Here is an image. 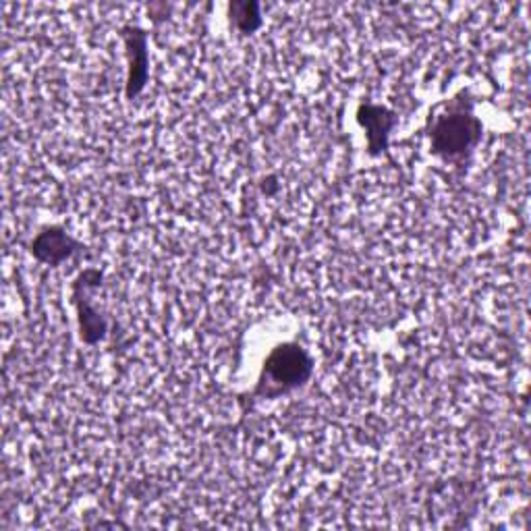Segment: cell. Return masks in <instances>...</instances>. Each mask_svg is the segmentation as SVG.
Wrapping results in <instances>:
<instances>
[{
    "label": "cell",
    "instance_id": "cell-1",
    "mask_svg": "<svg viewBox=\"0 0 531 531\" xmlns=\"http://www.w3.org/2000/svg\"><path fill=\"white\" fill-rule=\"evenodd\" d=\"M266 370L278 384H297L310 372V361L295 347H281L268 359Z\"/></svg>",
    "mask_w": 531,
    "mask_h": 531
}]
</instances>
